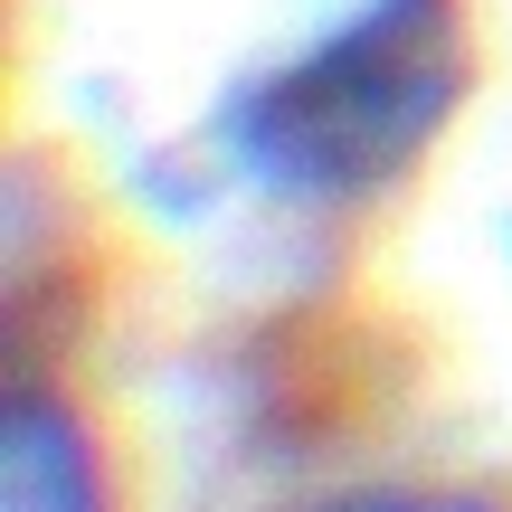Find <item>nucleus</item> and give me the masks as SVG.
Returning <instances> with one entry per match:
<instances>
[{
  "mask_svg": "<svg viewBox=\"0 0 512 512\" xmlns=\"http://www.w3.org/2000/svg\"><path fill=\"white\" fill-rule=\"evenodd\" d=\"M475 86L465 0H361L228 105V152L285 200H370L408 181Z\"/></svg>",
  "mask_w": 512,
  "mask_h": 512,
  "instance_id": "nucleus-1",
  "label": "nucleus"
},
{
  "mask_svg": "<svg viewBox=\"0 0 512 512\" xmlns=\"http://www.w3.org/2000/svg\"><path fill=\"white\" fill-rule=\"evenodd\" d=\"M0 512H114L86 418L57 408L48 389H19L10 399V427H0Z\"/></svg>",
  "mask_w": 512,
  "mask_h": 512,
  "instance_id": "nucleus-2",
  "label": "nucleus"
},
{
  "mask_svg": "<svg viewBox=\"0 0 512 512\" xmlns=\"http://www.w3.org/2000/svg\"><path fill=\"white\" fill-rule=\"evenodd\" d=\"M294 512H494V503L437 494V484H361V494H323V503H294Z\"/></svg>",
  "mask_w": 512,
  "mask_h": 512,
  "instance_id": "nucleus-3",
  "label": "nucleus"
}]
</instances>
